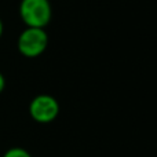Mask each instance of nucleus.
Wrapping results in <instances>:
<instances>
[{
	"instance_id": "1",
	"label": "nucleus",
	"mask_w": 157,
	"mask_h": 157,
	"mask_svg": "<svg viewBox=\"0 0 157 157\" xmlns=\"http://www.w3.org/2000/svg\"><path fill=\"white\" fill-rule=\"evenodd\" d=\"M19 17L26 28H44L52 17L50 0H21Z\"/></svg>"
},
{
	"instance_id": "2",
	"label": "nucleus",
	"mask_w": 157,
	"mask_h": 157,
	"mask_svg": "<svg viewBox=\"0 0 157 157\" xmlns=\"http://www.w3.org/2000/svg\"><path fill=\"white\" fill-rule=\"evenodd\" d=\"M48 46V35L41 28H26L18 36L17 47L19 54L26 58H37Z\"/></svg>"
},
{
	"instance_id": "3",
	"label": "nucleus",
	"mask_w": 157,
	"mask_h": 157,
	"mask_svg": "<svg viewBox=\"0 0 157 157\" xmlns=\"http://www.w3.org/2000/svg\"><path fill=\"white\" fill-rule=\"evenodd\" d=\"M29 114L35 121L41 124L51 123L59 114V103L52 95H36L29 103Z\"/></svg>"
},
{
	"instance_id": "4",
	"label": "nucleus",
	"mask_w": 157,
	"mask_h": 157,
	"mask_svg": "<svg viewBox=\"0 0 157 157\" xmlns=\"http://www.w3.org/2000/svg\"><path fill=\"white\" fill-rule=\"evenodd\" d=\"M3 157H32V155H30L26 149H24V147L15 146V147H10V149L3 155Z\"/></svg>"
},
{
	"instance_id": "5",
	"label": "nucleus",
	"mask_w": 157,
	"mask_h": 157,
	"mask_svg": "<svg viewBox=\"0 0 157 157\" xmlns=\"http://www.w3.org/2000/svg\"><path fill=\"white\" fill-rule=\"evenodd\" d=\"M6 88V78L3 76V73L0 72V94L3 92V90Z\"/></svg>"
},
{
	"instance_id": "6",
	"label": "nucleus",
	"mask_w": 157,
	"mask_h": 157,
	"mask_svg": "<svg viewBox=\"0 0 157 157\" xmlns=\"http://www.w3.org/2000/svg\"><path fill=\"white\" fill-rule=\"evenodd\" d=\"M2 35H3V21L0 19V37H2Z\"/></svg>"
}]
</instances>
